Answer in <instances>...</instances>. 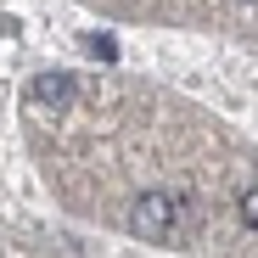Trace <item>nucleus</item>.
<instances>
[{
	"instance_id": "obj_3",
	"label": "nucleus",
	"mask_w": 258,
	"mask_h": 258,
	"mask_svg": "<svg viewBox=\"0 0 258 258\" xmlns=\"http://www.w3.org/2000/svg\"><path fill=\"white\" fill-rule=\"evenodd\" d=\"M79 45H84V51H90V56H101V62H118V45H112V39H107V34H84V39H79Z\"/></svg>"
},
{
	"instance_id": "obj_1",
	"label": "nucleus",
	"mask_w": 258,
	"mask_h": 258,
	"mask_svg": "<svg viewBox=\"0 0 258 258\" xmlns=\"http://www.w3.org/2000/svg\"><path fill=\"white\" fill-rule=\"evenodd\" d=\"M191 225V202L174 191H141L129 202V230L141 241H180Z\"/></svg>"
},
{
	"instance_id": "obj_4",
	"label": "nucleus",
	"mask_w": 258,
	"mask_h": 258,
	"mask_svg": "<svg viewBox=\"0 0 258 258\" xmlns=\"http://www.w3.org/2000/svg\"><path fill=\"white\" fill-rule=\"evenodd\" d=\"M241 219H247V225H252V230H258V185H252V191H247V197H241Z\"/></svg>"
},
{
	"instance_id": "obj_2",
	"label": "nucleus",
	"mask_w": 258,
	"mask_h": 258,
	"mask_svg": "<svg viewBox=\"0 0 258 258\" xmlns=\"http://www.w3.org/2000/svg\"><path fill=\"white\" fill-rule=\"evenodd\" d=\"M28 96L39 101V107H51V112H62V107H73V96H79V84H73V73H39L34 84H28Z\"/></svg>"
}]
</instances>
